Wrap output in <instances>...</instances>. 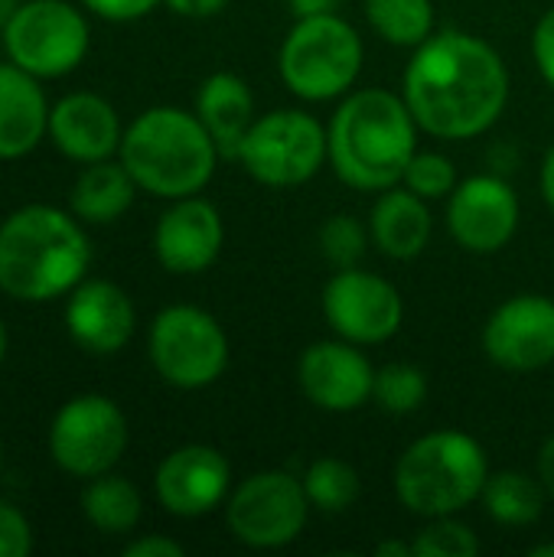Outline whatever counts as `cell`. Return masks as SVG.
<instances>
[{
	"mask_svg": "<svg viewBox=\"0 0 554 557\" xmlns=\"http://www.w3.org/2000/svg\"><path fill=\"white\" fill-rule=\"evenodd\" d=\"M405 104L421 131L444 140L487 134L509 101V69L480 36L431 33L405 69Z\"/></svg>",
	"mask_w": 554,
	"mask_h": 557,
	"instance_id": "obj_1",
	"label": "cell"
},
{
	"mask_svg": "<svg viewBox=\"0 0 554 557\" xmlns=\"http://www.w3.org/2000/svg\"><path fill=\"white\" fill-rule=\"evenodd\" d=\"M418 153V121L405 98L389 88L353 91L327 127L333 173L362 193H385L402 183Z\"/></svg>",
	"mask_w": 554,
	"mask_h": 557,
	"instance_id": "obj_2",
	"label": "cell"
},
{
	"mask_svg": "<svg viewBox=\"0 0 554 557\" xmlns=\"http://www.w3.org/2000/svg\"><path fill=\"white\" fill-rule=\"evenodd\" d=\"M91 264V245L56 206H23L0 222V290L23 304L75 290Z\"/></svg>",
	"mask_w": 554,
	"mask_h": 557,
	"instance_id": "obj_3",
	"label": "cell"
},
{
	"mask_svg": "<svg viewBox=\"0 0 554 557\" xmlns=\"http://www.w3.org/2000/svg\"><path fill=\"white\" fill-rule=\"evenodd\" d=\"M219 144L199 121L173 104L147 108L121 137V163L140 189L160 199L196 196L216 173Z\"/></svg>",
	"mask_w": 554,
	"mask_h": 557,
	"instance_id": "obj_4",
	"label": "cell"
},
{
	"mask_svg": "<svg viewBox=\"0 0 554 557\" xmlns=\"http://www.w3.org/2000/svg\"><path fill=\"white\" fill-rule=\"evenodd\" d=\"M490 480V460L480 441L464 431H431L418 437L395 463V493L421 519L457 516L480 499Z\"/></svg>",
	"mask_w": 554,
	"mask_h": 557,
	"instance_id": "obj_5",
	"label": "cell"
},
{
	"mask_svg": "<svg viewBox=\"0 0 554 557\" xmlns=\"http://www.w3.org/2000/svg\"><path fill=\"white\" fill-rule=\"evenodd\" d=\"M284 85L304 101H330L362 72V36L336 13L300 16L278 52Z\"/></svg>",
	"mask_w": 554,
	"mask_h": 557,
	"instance_id": "obj_6",
	"label": "cell"
},
{
	"mask_svg": "<svg viewBox=\"0 0 554 557\" xmlns=\"http://www.w3.org/2000/svg\"><path fill=\"white\" fill-rule=\"evenodd\" d=\"M235 157L261 186H300L327 160V127L307 111L278 108L255 117Z\"/></svg>",
	"mask_w": 554,
	"mask_h": 557,
	"instance_id": "obj_7",
	"label": "cell"
},
{
	"mask_svg": "<svg viewBox=\"0 0 554 557\" xmlns=\"http://www.w3.org/2000/svg\"><path fill=\"white\" fill-rule=\"evenodd\" d=\"M147 352L157 375L186 392L212 385L229 366L225 330L212 313L189 304L167 307L153 317Z\"/></svg>",
	"mask_w": 554,
	"mask_h": 557,
	"instance_id": "obj_8",
	"label": "cell"
},
{
	"mask_svg": "<svg viewBox=\"0 0 554 557\" xmlns=\"http://www.w3.org/2000/svg\"><path fill=\"white\" fill-rule=\"evenodd\" d=\"M13 65L36 78H59L78 69L88 52V20L69 0H23L0 29Z\"/></svg>",
	"mask_w": 554,
	"mask_h": 557,
	"instance_id": "obj_9",
	"label": "cell"
},
{
	"mask_svg": "<svg viewBox=\"0 0 554 557\" xmlns=\"http://www.w3.org/2000/svg\"><path fill=\"white\" fill-rule=\"evenodd\" d=\"M127 447V418L104 395H78L65 401L49 424V454L59 470L95 480L111 473Z\"/></svg>",
	"mask_w": 554,
	"mask_h": 557,
	"instance_id": "obj_10",
	"label": "cell"
},
{
	"mask_svg": "<svg viewBox=\"0 0 554 557\" xmlns=\"http://www.w3.org/2000/svg\"><path fill=\"white\" fill-rule=\"evenodd\" d=\"M310 509L304 480L284 470H264L238 483L225 503V522L248 548H284L300 539Z\"/></svg>",
	"mask_w": 554,
	"mask_h": 557,
	"instance_id": "obj_11",
	"label": "cell"
},
{
	"mask_svg": "<svg viewBox=\"0 0 554 557\" xmlns=\"http://www.w3.org/2000/svg\"><path fill=\"white\" fill-rule=\"evenodd\" d=\"M323 317L340 339L376 346L402 330L405 304L398 287L385 277L359 268H343L323 287Z\"/></svg>",
	"mask_w": 554,
	"mask_h": 557,
	"instance_id": "obj_12",
	"label": "cell"
},
{
	"mask_svg": "<svg viewBox=\"0 0 554 557\" xmlns=\"http://www.w3.org/2000/svg\"><path fill=\"white\" fill-rule=\"evenodd\" d=\"M483 349L506 372H535L554 362V300L516 294L483 326Z\"/></svg>",
	"mask_w": 554,
	"mask_h": 557,
	"instance_id": "obj_13",
	"label": "cell"
},
{
	"mask_svg": "<svg viewBox=\"0 0 554 557\" xmlns=\"http://www.w3.org/2000/svg\"><path fill=\"white\" fill-rule=\"evenodd\" d=\"M447 225L464 251L493 255L506 248L519 228V196L500 176H470L451 193Z\"/></svg>",
	"mask_w": 554,
	"mask_h": 557,
	"instance_id": "obj_14",
	"label": "cell"
},
{
	"mask_svg": "<svg viewBox=\"0 0 554 557\" xmlns=\"http://www.w3.org/2000/svg\"><path fill=\"white\" fill-rule=\"evenodd\" d=\"M232 486L229 460L206 444H186L157 467L153 490L160 506L180 519H199L225 503Z\"/></svg>",
	"mask_w": 554,
	"mask_h": 557,
	"instance_id": "obj_15",
	"label": "cell"
},
{
	"mask_svg": "<svg viewBox=\"0 0 554 557\" xmlns=\"http://www.w3.org/2000/svg\"><path fill=\"white\" fill-rule=\"evenodd\" d=\"M297 379H300L307 401L333 414H349L372 398L376 369L356 349V343L327 339V343H313L304 349Z\"/></svg>",
	"mask_w": 554,
	"mask_h": 557,
	"instance_id": "obj_16",
	"label": "cell"
},
{
	"mask_svg": "<svg viewBox=\"0 0 554 557\" xmlns=\"http://www.w3.org/2000/svg\"><path fill=\"white\" fill-rule=\"evenodd\" d=\"M225 242L222 215L212 202L199 196L173 199V206L160 215L153 232L157 261L170 274H199L216 264Z\"/></svg>",
	"mask_w": 554,
	"mask_h": 557,
	"instance_id": "obj_17",
	"label": "cell"
},
{
	"mask_svg": "<svg viewBox=\"0 0 554 557\" xmlns=\"http://www.w3.org/2000/svg\"><path fill=\"white\" fill-rule=\"evenodd\" d=\"M134 304L111 281H85L72 290L65 307L69 336L95 356H111L124 349L134 336Z\"/></svg>",
	"mask_w": 554,
	"mask_h": 557,
	"instance_id": "obj_18",
	"label": "cell"
},
{
	"mask_svg": "<svg viewBox=\"0 0 554 557\" xmlns=\"http://www.w3.org/2000/svg\"><path fill=\"white\" fill-rule=\"evenodd\" d=\"M49 137L69 160L98 163L111 160L121 150V121L118 111L91 91H75L49 108Z\"/></svg>",
	"mask_w": 554,
	"mask_h": 557,
	"instance_id": "obj_19",
	"label": "cell"
},
{
	"mask_svg": "<svg viewBox=\"0 0 554 557\" xmlns=\"http://www.w3.org/2000/svg\"><path fill=\"white\" fill-rule=\"evenodd\" d=\"M49 134V104L36 75L20 65H0V160H16L36 150Z\"/></svg>",
	"mask_w": 554,
	"mask_h": 557,
	"instance_id": "obj_20",
	"label": "cell"
},
{
	"mask_svg": "<svg viewBox=\"0 0 554 557\" xmlns=\"http://www.w3.org/2000/svg\"><path fill=\"white\" fill-rule=\"evenodd\" d=\"M369 232H372L376 248L385 258H395V261L418 258L428 248V238H431L428 199H421L408 186L405 189H398V186L385 189L379 196V202L372 206Z\"/></svg>",
	"mask_w": 554,
	"mask_h": 557,
	"instance_id": "obj_21",
	"label": "cell"
},
{
	"mask_svg": "<svg viewBox=\"0 0 554 557\" xmlns=\"http://www.w3.org/2000/svg\"><path fill=\"white\" fill-rule=\"evenodd\" d=\"M196 114L219 144L222 153L235 157L242 137L255 124V98L245 78L232 72H212L196 95Z\"/></svg>",
	"mask_w": 554,
	"mask_h": 557,
	"instance_id": "obj_22",
	"label": "cell"
},
{
	"mask_svg": "<svg viewBox=\"0 0 554 557\" xmlns=\"http://www.w3.org/2000/svg\"><path fill=\"white\" fill-rule=\"evenodd\" d=\"M137 189L140 186L134 183V176L127 173L124 163L98 160L78 173V180L69 193V206H72L75 219L91 222V225H108L131 209Z\"/></svg>",
	"mask_w": 554,
	"mask_h": 557,
	"instance_id": "obj_23",
	"label": "cell"
},
{
	"mask_svg": "<svg viewBox=\"0 0 554 557\" xmlns=\"http://www.w3.org/2000/svg\"><path fill=\"white\" fill-rule=\"evenodd\" d=\"M82 512L98 532L127 535V532L137 529L144 503H140V493H137V486L131 480L114 476V473H101L85 486Z\"/></svg>",
	"mask_w": 554,
	"mask_h": 557,
	"instance_id": "obj_24",
	"label": "cell"
},
{
	"mask_svg": "<svg viewBox=\"0 0 554 557\" xmlns=\"http://www.w3.org/2000/svg\"><path fill=\"white\" fill-rule=\"evenodd\" d=\"M480 499H483V509L493 522L532 525L542 516L549 493H545L542 480H532L519 470H503V473H490Z\"/></svg>",
	"mask_w": 554,
	"mask_h": 557,
	"instance_id": "obj_25",
	"label": "cell"
},
{
	"mask_svg": "<svg viewBox=\"0 0 554 557\" xmlns=\"http://www.w3.org/2000/svg\"><path fill=\"white\" fill-rule=\"evenodd\" d=\"M369 26L392 46H421L434 29L431 0H366Z\"/></svg>",
	"mask_w": 554,
	"mask_h": 557,
	"instance_id": "obj_26",
	"label": "cell"
},
{
	"mask_svg": "<svg viewBox=\"0 0 554 557\" xmlns=\"http://www.w3.org/2000/svg\"><path fill=\"white\" fill-rule=\"evenodd\" d=\"M304 490L313 509L320 512H346L359 499V473L336 457H320L304 473Z\"/></svg>",
	"mask_w": 554,
	"mask_h": 557,
	"instance_id": "obj_27",
	"label": "cell"
},
{
	"mask_svg": "<svg viewBox=\"0 0 554 557\" xmlns=\"http://www.w3.org/2000/svg\"><path fill=\"white\" fill-rule=\"evenodd\" d=\"M372 398L389 414H411L428 398V379L411 362H389L376 372Z\"/></svg>",
	"mask_w": 554,
	"mask_h": 557,
	"instance_id": "obj_28",
	"label": "cell"
},
{
	"mask_svg": "<svg viewBox=\"0 0 554 557\" xmlns=\"http://www.w3.org/2000/svg\"><path fill=\"white\" fill-rule=\"evenodd\" d=\"M415 557H477L480 555V542L477 535L464 525L454 522V516L444 519H431L428 529H421L411 542Z\"/></svg>",
	"mask_w": 554,
	"mask_h": 557,
	"instance_id": "obj_29",
	"label": "cell"
},
{
	"mask_svg": "<svg viewBox=\"0 0 554 557\" xmlns=\"http://www.w3.org/2000/svg\"><path fill=\"white\" fill-rule=\"evenodd\" d=\"M366 225L353 215H330L320 228V248L323 258L343 271V268H356L366 255Z\"/></svg>",
	"mask_w": 554,
	"mask_h": 557,
	"instance_id": "obj_30",
	"label": "cell"
},
{
	"mask_svg": "<svg viewBox=\"0 0 554 557\" xmlns=\"http://www.w3.org/2000/svg\"><path fill=\"white\" fill-rule=\"evenodd\" d=\"M402 183L418 193L421 199H444L454 193L457 186V170L454 163L444 157V153H434V150H418L402 176Z\"/></svg>",
	"mask_w": 554,
	"mask_h": 557,
	"instance_id": "obj_31",
	"label": "cell"
},
{
	"mask_svg": "<svg viewBox=\"0 0 554 557\" xmlns=\"http://www.w3.org/2000/svg\"><path fill=\"white\" fill-rule=\"evenodd\" d=\"M33 552V532L23 512L0 499V557H26Z\"/></svg>",
	"mask_w": 554,
	"mask_h": 557,
	"instance_id": "obj_32",
	"label": "cell"
},
{
	"mask_svg": "<svg viewBox=\"0 0 554 557\" xmlns=\"http://www.w3.org/2000/svg\"><path fill=\"white\" fill-rule=\"evenodd\" d=\"M95 16L111 20V23H131L147 16L160 0H82Z\"/></svg>",
	"mask_w": 554,
	"mask_h": 557,
	"instance_id": "obj_33",
	"label": "cell"
},
{
	"mask_svg": "<svg viewBox=\"0 0 554 557\" xmlns=\"http://www.w3.org/2000/svg\"><path fill=\"white\" fill-rule=\"evenodd\" d=\"M532 55H535V65H539L542 78L554 88V7L535 23V33H532Z\"/></svg>",
	"mask_w": 554,
	"mask_h": 557,
	"instance_id": "obj_34",
	"label": "cell"
},
{
	"mask_svg": "<svg viewBox=\"0 0 554 557\" xmlns=\"http://www.w3.org/2000/svg\"><path fill=\"white\" fill-rule=\"evenodd\" d=\"M127 557H183V545L163 535H144L124 548Z\"/></svg>",
	"mask_w": 554,
	"mask_h": 557,
	"instance_id": "obj_35",
	"label": "cell"
},
{
	"mask_svg": "<svg viewBox=\"0 0 554 557\" xmlns=\"http://www.w3.org/2000/svg\"><path fill=\"white\" fill-rule=\"evenodd\" d=\"M173 13L180 16H193V20H206L216 16L229 7V0H163Z\"/></svg>",
	"mask_w": 554,
	"mask_h": 557,
	"instance_id": "obj_36",
	"label": "cell"
},
{
	"mask_svg": "<svg viewBox=\"0 0 554 557\" xmlns=\"http://www.w3.org/2000/svg\"><path fill=\"white\" fill-rule=\"evenodd\" d=\"M539 480H542L545 493L554 499V434L542 444V454H539Z\"/></svg>",
	"mask_w": 554,
	"mask_h": 557,
	"instance_id": "obj_37",
	"label": "cell"
},
{
	"mask_svg": "<svg viewBox=\"0 0 554 557\" xmlns=\"http://www.w3.org/2000/svg\"><path fill=\"white\" fill-rule=\"evenodd\" d=\"M336 0H291V10L300 16H317V13H333Z\"/></svg>",
	"mask_w": 554,
	"mask_h": 557,
	"instance_id": "obj_38",
	"label": "cell"
},
{
	"mask_svg": "<svg viewBox=\"0 0 554 557\" xmlns=\"http://www.w3.org/2000/svg\"><path fill=\"white\" fill-rule=\"evenodd\" d=\"M539 183H542V196H545V202L554 209V144L549 147L545 160H542V176H539Z\"/></svg>",
	"mask_w": 554,
	"mask_h": 557,
	"instance_id": "obj_39",
	"label": "cell"
},
{
	"mask_svg": "<svg viewBox=\"0 0 554 557\" xmlns=\"http://www.w3.org/2000/svg\"><path fill=\"white\" fill-rule=\"evenodd\" d=\"M376 555L379 557H415V548H411V545H405V542H382V545L376 548Z\"/></svg>",
	"mask_w": 554,
	"mask_h": 557,
	"instance_id": "obj_40",
	"label": "cell"
},
{
	"mask_svg": "<svg viewBox=\"0 0 554 557\" xmlns=\"http://www.w3.org/2000/svg\"><path fill=\"white\" fill-rule=\"evenodd\" d=\"M20 3H23V0H0V29H3L7 20L20 10Z\"/></svg>",
	"mask_w": 554,
	"mask_h": 557,
	"instance_id": "obj_41",
	"label": "cell"
},
{
	"mask_svg": "<svg viewBox=\"0 0 554 557\" xmlns=\"http://www.w3.org/2000/svg\"><path fill=\"white\" fill-rule=\"evenodd\" d=\"M532 557H554V545H535L532 552H529Z\"/></svg>",
	"mask_w": 554,
	"mask_h": 557,
	"instance_id": "obj_42",
	"label": "cell"
},
{
	"mask_svg": "<svg viewBox=\"0 0 554 557\" xmlns=\"http://www.w3.org/2000/svg\"><path fill=\"white\" fill-rule=\"evenodd\" d=\"M7 326H3V320H0V362H3V356H7Z\"/></svg>",
	"mask_w": 554,
	"mask_h": 557,
	"instance_id": "obj_43",
	"label": "cell"
},
{
	"mask_svg": "<svg viewBox=\"0 0 554 557\" xmlns=\"http://www.w3.org/2000/svg\"><path fill=\"white\" fill-rule=\"evenodd\" d=\"M0 470H3V447H0Z\"/></svg>",
	"mask_w": 554,
	"mask_h": 557,
	"instance_id": "obj_44",
	"label": "cell"
}]
</instances>
